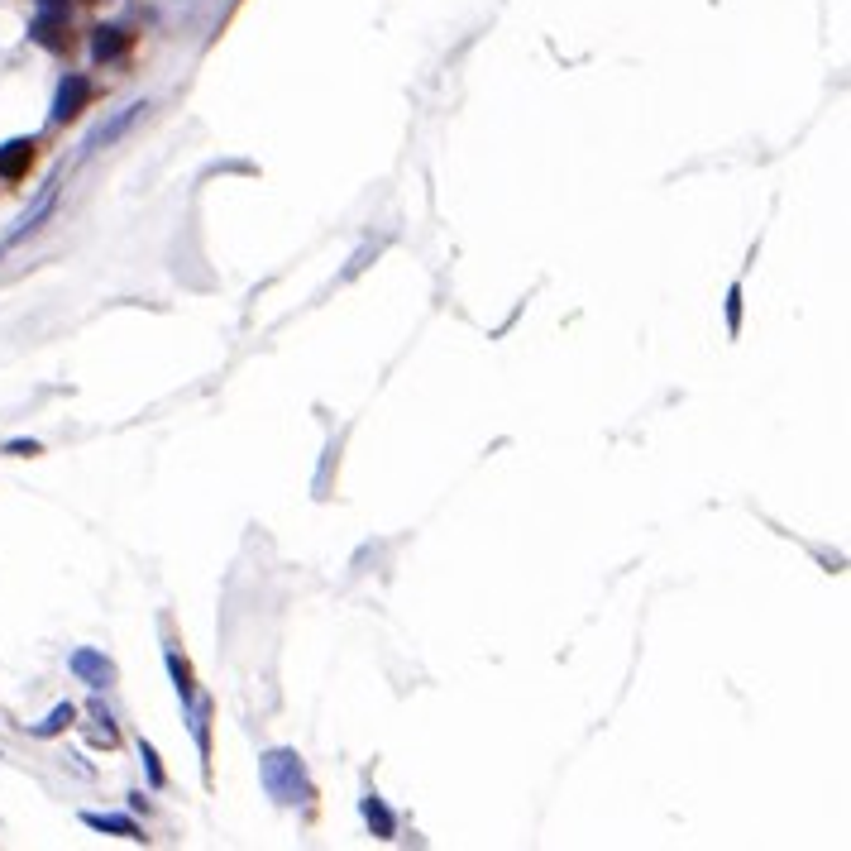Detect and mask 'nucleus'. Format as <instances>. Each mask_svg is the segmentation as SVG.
Listing matches in <instances>:
<instances>
[{"label": "nucleus", "instance_id": "nucleus-1", "mask_svg": "<svg viewBox=\"0 0 851 851\" xmlns=\"http://www.w3.org/2000/svg\"><path fill=\"white\" fill-rule=\"evenodd\" d=\"M263 789L278 799V804H306L311 785H306V765L297 751H268L263 756Z\"/></svg>", "mask_w": 851, "mask_h": 851}, {"label": "nucleus", "instance_id": "nucleus-9", "mask_svg": "<svg viewBox=\"0 0 851 851\" xmlns=\"http://www.w3.org/2000/svg\"><path fill=\"white\" fill-rule=\"evenodd\" d=\"M82 823H87V828H96V832H120V837H130V842H144V832L134 828L130 818H101V813H87Z\"/></svg>", "mask_w": 851, "mask_h": 851}, {"label": "nucleus", "instance_id": "nucleus-2", "mask_svg": "<svg viewBox=\"0 0 851 851\" xmlns=\"http://www.w3.org/2000/svg\"><path fill=\"white\" fill-rule=\"evenodd\" d=\"M34 44L53 48V53H67L72 48V20H67V0H39V20L29 24Z\"/></svg>", "mask_w": 851, "mask_h": 851}, {"label": "nucleus", "instance_id": "nucleus-8", "mask_svg": "<svg viewBox=\"0 0 851 851\" xmlns=\"http://www.w3.org/2000/svg\"><path fill=\"white\" fill-rule=\"evenodd\" d=\"M364 818H369V828H378V837H393V832H397V818L383 808V799H378V794H369V799H364Z\"/></svg>", "mask_w": 851, "mask_h": 851}, {"label": "nucleus", "instance_id": "nucleus-14", "mask_svg": "<svg viewBox=\"0 0 851 851\" xmlns=\"http://www.w3.org/2000/svg\"><path fill=\"white\" fill-rule=\"evenodd\" d=\"M10 455H39V445H34V440H15V445H10Z\"/></svg>", "mask_w": 851, "mask_h": 851}, {"label": "nucleus", "instance_id": "nucleus-13", "mask_svg": "<svg viewBox=\"0 0 851 851\" xmlns=\"http://www.w3.org/2000/svg\"><path fill=\"white\" fill-rule=\"evenodd\" d=\"M727 316H732V330H737V316H742V292L732 287V306H727Z\"/></svg>", "mask_w": 851, "mask_h": 851}, {"label": "nucleus", "instance_id": "nucleus-3", "mask_svg": "<svg viewBox=\"0 0 851 851\" xmlns=\"http://www.w3.org/2000/svg\"><path fill=\"white\" fill-rule=\"evenodd\" d=\"M39 158V139H10L0 144V182H20Z\"/></svg>", "mask_w": 851, "mask_h": 851}, {"label": "nucleus", "instance_id": "nucleus-7", "mask_svg": "<svg viewBox=\"0 0 851 851\" xmlns=\"http://www.w3.org/2000/svg\"><path fill=\"white\" fill-rule=\"evenodd\" d=\"M144 110H149V106H144V101H134V106H125V110H120V115H115V120H110V125H101V130L91 134V139H87V149H101V144H115V139H120V134L130 130V125H134V120H139V115H144Z\"/></svg>", "mask_w": 851, "mask_h": 851}, {"label": "nucleus", "instance_id": "nucleus-4", "mask_svg": "<svg viewBox=\"0 0 851 851\" xmlns=\"http://www.w3.org/2000/svg\"><path fill=\"white\" fill-rule=\"evenodd\" d=\"M87 101H91V82H87V77H63V87H58V106H53V120L67 125V120L87 106Z\"/></svg>", "mask_w": 851, "mask_h": 851}, {"label": "nucleus", "instance_id": "nucleus-10", "mask_svg": "<svg viewBox=\"0 0 851 851\" xmlns=\"http://www.w3.org/2000/svg\"><path fill=\"white\" fill-rule=\"evenodd\" d=\"M168 670H173V679H177V694H182V703H192L197 699V684H192V670H187V660L177 651H168Z\"/></svg>", "mask_w": 851, "mask_h": 851}, {"label": "nucleus", "instance_id": "nucleus-11", "mask_svg": "<svg viewBox=\"0 0 851 851\" xmlns=\"http://www.w3.org/2000/svg\"><path fill=\"white\" fill-rule=\"evenodd\" d=\"M67 722H72V703H63V708H53V718L39 727V737H53V732H63Z\"/></svg>", "mask_w": 851, "mask_h": 851}, {"label": "nucleus", "instance_id": "nucleus-12", "mask_svg": "<svg viewBox=\"0 0 851 851\" xmlns=\"http://www.w3.org/2000/svg\"><path fill=\"white\" fill-rule=\"evenodd\" d=\"M144 761H149V780H153V785H163V770H158V756H153V746H144Z\"/></svg>", "mask_w": 851, "mask_h": 851}, {"label": "nucleus", "instance_id": "nucleus-5", "mask_svg": "<svg viewBox=\"0 0 851 851\" xmlns=\"http://www.w3.org/2000/svg\"><path fill=\"white\" fill-rule=\"evenodd\" d=\"M72 675L87 679L91 689H106L110 679H115V665H110L101 651H77V655H72Z\"/></svg>", "mask_w": 851, "mask_h": 851}, {"label": "nucleus", "instance_id": "nucleus-6", "mask_svg": "<svg viewBox=\"0 0 851 851\" xmlns=\"http://www.w3.org/2000/svg\"><path fill=\"white\" fill-rule=\"evenodd\" d=\"M134 44L130 29H120V24H106V29H96V39H91V58L96 63H115L125 48Z\"/></svg>", "mask_w": 851, "mask_h": 851}]
</instances>
